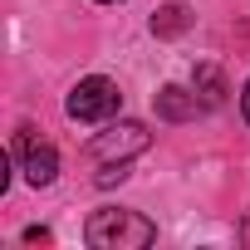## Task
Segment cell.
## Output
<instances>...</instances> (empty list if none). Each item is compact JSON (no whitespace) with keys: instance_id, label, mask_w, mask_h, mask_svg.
<instances>
[{"instance_id":"cell-2","label":"cell","mask_w":250,"mask_h":250,"mask_svg":"<svg viewBox=\"0 0 250 250\" xmlns=\"http://www.w3.org/2000/svg\"><path fill=\"white\" fill-rule=\"evenodd\" d=\"M69 118H79V123H103V118H113L118 108H123V88L113 83V79H103V74H93V79H79V88L69 93Z\"/></svg>"},{"instance_id":"cell-4","label":"cell","mask_w":250,"mask_h":250,"mask_svg":"<svg viewBox=\"0 0 250 250\" xmlns=\"http://www.w3.org/2000/svg\"><path fill=\"white\" fill-rule=\"evenodd\" d=\"M15 157H20V172H25L30 187H49V182L59 177V152H54L49 143H40L30 128H20V138H15Z\"/></svg>"},{"instance_id":"cell-7","label":"cell","mask_w":250,"mask_h":250,"mask_svg":"<svg viewBox=\"0 0 250 250\" xmlns=\"http://www.w3.org/2000/svg\"><path fill=\"white\" fill-rule=\"evenodd\" d=\"M191 25V15H187V5H162L157 15H152V35H162V40H172V35H182Z\"/></svg>"},{"instance_id":"cell-10","label":"cell","mask_w":250,"mask_h":250,"mask_svg":"<svg viewBox=\"0 0 250 250\" xmlns=\"http://www.w3.org/2000/svg\"><path fill=\"white\" fill-rule=\"evenodd\" d=\"M98 5H113V0H98Z\"/></svg>"},{"instance_id":"cell-1","label":"cell","mask_w":250,"mask_h":250,"mask_svg":"<svg viewBox=\"0 0 250 250\" xmlns=\"http://www.w3.org/2000/svg\"><path fill=\"white\" fill-rule=\"evenodd\" d=\"M83 240L93 250H147L157 240V226L138 211H118V206H103L88 216L83 226Z\"/></svg>"},{"instance_id":"cell-3","label":"cell","mask_w":250,"mask_h":250,"mask_svg":"<svg viewBox=\"0 0 250 250\" xmlns=\"http://www.w3.org/2000/svg\"><path fill=\"white\" fill-rule=\"evenodd\" d=\"M147 143H152V133L143 128V123H133V118H123V123H108V128L88 143V152H93V162H103V167H113V162H128V157H138V152H147Z\"/></svg>"},{"instance_id":"cell-5","label":"cell","mask_w":250,"mask_h":250,"mask_svg":"<svg viewBox=\"0 0 250 250\" xmlns=\"http://www.w3.org/2000/svg\"><path fill=\"white\" fill-rule=\"evenodd\" d=\"M196 108H201V98L177 88V83H167L157 93V118H167V123H187V118H196Z\"/></svg>"},{"instance_id":"cell-9","label":"cell","mask_w":250,"mask_h":250,"mask_svg":"<svg viewBox=\"0 0 250 250\" xmlns=\"http://www.w3.org/2000/svg\"><path fill=\"white\" fill-rule=\"evenodd\" d=\"M240 113H245V123H250V79H245V88H240Z\"/></svg>"},{"instance_id":"cell-8","label":"cell","mask_w":250,"mask_h":250,"mask_svg":"<svg viewBox=\"0 0 250 250\" xmlns=\"http://www.w3.org/2000/svg\"><path fill=\"white\" fill-rule=\"evenodd\" d=\"M25 240H30V245H49V230H44V226H30Z\"/></svg>"},{"instance_id":"cell-6","label":"cell","mask_w":250,"mask_h":250,"mask_svg":"<svg viewBox=\"0 0 250 250\" xmlns=\"http://www.w3.org/2000/svg\"><path fill=\"white\" fill-rule=\"evenodd\" d=\"M191 88H196L201 108H221V103H226V79H221V69H216V64H196Z\"/></svg>"}]
</instances>
